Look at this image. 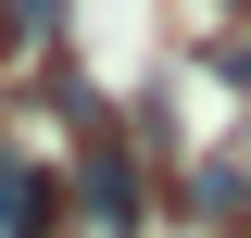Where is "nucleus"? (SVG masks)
Masks as SVG:
<instances>
[{
    "mask_svg": "<svg viewBox=\"0 0 251 238\" xmlns=\"http://www.w3.org/2000/svg\"><path fill=\"white\" fill-rule=\"evenodd\" d=\"M50 213H63V176L25 163V150H0V238H38Z\"/></svg>",
    "mask_w": 251,
    "mask_h": 238,
    "instance_id": "nucleus-1",
    "label": "nucleus"
},
{
    "mask_svg": "<svg viewBox=\"0 0 251 238\" xmlns=\"http://www.w3.org/2000/svg\"><path fill=\"white\" fill-rule=\"evenodd\" d=\"M63 13H75V0H0V25H13V38H50Z\"/></svg>",
    "mask_w": 251,
    "mask_h": 238,
    "instance_id": "nucleus-3",
    "label": "nucleus"
},
{
    "mask_svg": "<svg viewBox=\"0 0 251 238\" xmlns=\"http://www.w3.org/2000/svg\"><path fill=\"white\" fill-rule=\"evenodd\" d=\"M75 201H88L100 226H138V163H126V150H88V163H75Z\"/></svg>",
    "mask_w": 251,
    "mask_h": 238,
    "instance_id": "nucleus-2",
    "label": "nucleus"
}]
</instances>
